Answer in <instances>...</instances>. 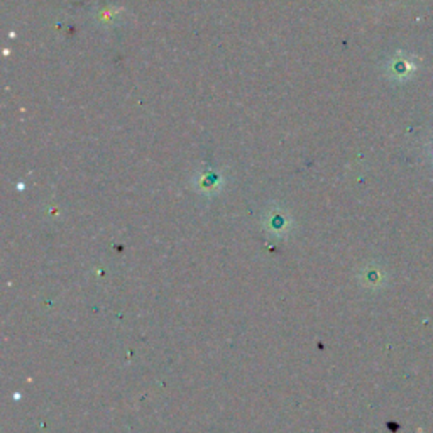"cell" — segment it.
I'll return each instance as SVG.
<instances>
[{
    "label": "cell",
    "mask_w": 433,
    "mask_h": 433,
    "mask_svg": "<svg viewBox=\"0 0 433 433\" xmlns=\"http://www.w3.org/2000/svg\"><path fill=\"white\" fill-rule=\"evenodd\" d=\"M416 65L410 58H405L403 55L396 56L389 63V75L396 78V80H405V78L411 76L415 73Z\"/></svg>",
    "instance_id": "obj_1"
},
{
    "label": "cell",
    "mask_w": 433,
    "mask_h": 433,
    "mask_svg": "<svg viewBox=\"0 0 433 433\" xmlns=\"http://www.w3.org/2000/svg\"><path fill=\"white\" fill-rule=\"evenodd\" d=\"M266 225H269V229L273 230V232H286V229L290 227V218H288L286 212L273 210V212L267 213Z\"/></svg>",
    "instance_id": "obj_3"
},
{
    "label": "cell",
    "mask_w": 433,
    "mask_h": 433,
    "mask_svg": "<svg viewBox=\"0 0 433 433\" xmlns=\"http://www.w3.org/2000/svg\"><path fill=\"white\" fill-rule=\"evenodd\" d=\"M196 188L200 189V193H215L220 189L222 187V178L220 175L215 171H201L200 175H198V178L195 180Z\"/></svg>",
    "instance_id": "obj_2"
}]
</instances>
